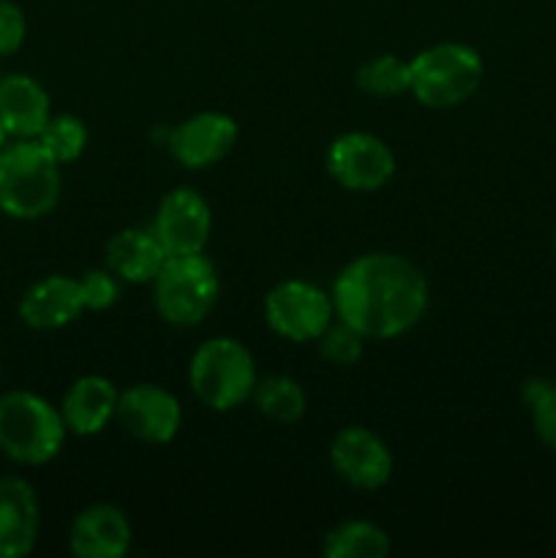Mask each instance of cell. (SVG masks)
Returning <instances> with one entry per match:
<instances>
[{
	"label": "cell",
	"mask_w": 556,
	"mask_h": 558,
	"mask_svg": "<svg viewBox=\"0 0 556 558\" xmlns=\"http://www.w3.org/2000/svg\"><path fill=\"white\" fill-rule=\"evenodd\" d=\"M336 316L365 341H390L423 319L428 281L407 256L363 254L349 262L333 283Z\"/></svg>",
	"instance_id": "cell-1"
},
{
	"label": "cell",
	"mask_w": 556,
	"mask_h": 558,
	"mask_svg": "<svg viewBox=\"0 0 556 558\" xmlns=\"http://www.w3.org/2000/svg\"><path fill=\"white\" fill-rule=\"evenodd\" d=\"M60 199V163L38 140H14L0 150V210L20 221H36Z\"/></svg>",
	"instance_id": "cell-2"
},
{
	"label": "cell",
	"mask_w": 556,
	"mask_h": 558,
	"mask_svg": "<svg viewBox=\"0 0 556 558\" xmlns=\"http://www.w3.org/2000/svg\"><path fill=\"white\" fill-rule=\"evenodd\" d=\"M69 428L44 398L16 390L0 398V450L22 466H44L63 450Z\"/></svg>",
	"instance_id": "cell-3"
},
{
	"label": "cell",
	"mask_w": 556,
	"mask_h": 558,
	"mask_svg": "<svg viewBox=\"0 0 556 558\" xmlns=\"http://www.w3.org/2000/svg\"><path fill=\"white\" fill-rule=\"evenodd\" d=\"M189 381L194 396L207 409H213V412H232V409L243 407L254 396V357L234 338H210L191 357Z\"/></svg>",
	"instance_id": "cell-4"
},
{
	"label": "cell",
	"mask_w": 556,
	"mask_h": 558,
	"mask_svg": "<svg viewBox=\"0 0 556 558\" xmlns=\"http://www.w3.org/2000/svg\"><path fill=\"white\" fill-rule=\"evenodd\" d=\"M409 93L428 109H450L469 101L483 82V58L467 44L445 41L409 60Z\"/></svg>",
	"instance_id": "cell-5"
},
{
	"label": "cell",
	"mask_w": 556,
	"mask_h": 558,
	"mask_svg": "<svg viewBox=\"0 0 556 558\" xmlns=\"http://www.w3.org/2000/svg\"><path fill=\"white\" fill-rule=\"evenodd\" d=\"M221 283L205 254L167 256L153 278V303L158 316L174 327H194L205 322L216 305Z\"/></svg>",
	"instance_id": "cell-6"
},
{
	"label": "cell",
	"mask_w": 556,
	"mask_h": 558,
	"mask_svg": "<svg viewBox=\"0 0 556 558\" xmlns=\"http://www.w3.org/2000/svg\"><path fill=\"white\" fill-rule=\"evenodd\" d=\"M333 316H336L333 294L300 278L281 281L265 298L267 327L292 343L319 341L322 332L333 325Z\"/></svg>",
	"instance_id": "cell-7"
},
{
	"label": "cell",
	"mask_w": 556,
	"mask_h": 558,
	"mask_svg": "<svg viewBox=\"0 0 556 558\" xmlns=\"http://www.w3.org/2000/svg\"><path fill=\"white\" fill-rule=\"evenodd\" d=\"M327 172L341 189L368 194L390 183L396 172V156L379 136L349 131L336 136L327 147Z\"/></svg>",
	"instance_id": "cell-8"
},
{
	"label": "cell",
	"mask_w": 556,
	"mask_h": 558,
	"mask_svg": "<svg viewBox=\"0 0 556 558\" xmlns=\"http://www.w3.org/2000/svg\"><path fill=\"white\" fill-rule=\"evenodd\" d=\"M150 229L167 256L205 254L213 229L210 205L194 189H174L158 205Z\"/></svg>",
	"instance_id": "cell-9"
},
{
	"label": "cell",
	"mask_w": 556,
	"mask_h": 558,
	"mask_svg": "<svg viewBox=\"0 0 556 558\" xmlns=\"http://www.w3.org/2000/svg\"><path fill=\"white\" fill-rule=\"evenodd\" d=\"M114 420L123 425L125 434L147 445H167L178 436L183 423L180 401L158 385H134L118 396Z\"/></svg>",
	"instance_id": "cell-10"
},
{
	"label": "cell",
	"mask_w": 556,
	"mask_h": 558,
	"mask_svg": "<svg viewBox=\"0 0 556 558\" xmlns=\"http://www.w3.org/2000/svg\"><path fill=\"white\" fill-rule=\"evenodd\" d=\"M238 142V123L223 112H200L174 125L167 147L185 169H207L229 156Z\"/></svg>",
	"instance_id": "cell-11"
},
{
	"label": "cell",
	"mask_w": 556,
	"mask_h": 558,
	"mask_svg": "<svg viewBox=\"0 0 556 558\" xmlns=\"http://www.w3.org/2000/svg\"><path fill=\"white\" fill-rule=\"evenodd\" d=\"M330 463L338 477L360 490L382 488L392 474V452L363 425L338 430L330 445Z\"/></svg>",
	"instance_id": "cell-12"
},
{
	"label": "cell",
	"mask_w": 556,
	"mask_h": 558,
	"mask_svg": "<svg viewBox=\"0 0 556 558\" xmlns=\"http://www.w3.org/2000/svg\"><path fill=\"white\" fill-rule=\"evenodd\" d=\"M41 510L36 490L22 477L0 480V558H22L36 548Z\"/></svg>",
	"instance_id": "cell-13"
},
{
	"label": "cell",
	"mask_w": 556,
	"mask_h": 558,
	"mask_svg": "<svg viewBox=\"0 0 556 558\" xmlns=\"http://www.w3.org/2000/svg\"><path fill=\"white\" fill-rule=\"evenodd\" d=\"M76 558H120L131 548V523L114 505H93L74 518L69 532Z\"/></svg>",
	"instance_id": "cell-14"
},
{
	"label": "cell",
	"mask_w": 556,
	"mask_h": 558,
	"mask_svg": "<svg viewBox=\"0 0 556 558\" xmlns=\"http://www.w3.org/2000/svg\"><path fill=\"white\" fill-rule=\"evenodd\" d=\"M82 305L80 281L71 276H49L33 283L20 300V319L33 330H60L80 319Z\"/></svg>",
	"instance_id": "cell-15"
},
{
	"label": "cell",
	"mask_w": 556,
	"mask_h": 558,
	"mask_svg": "<svg viewBox=\"0 0 556 558\" xmlns=\"http://www.w3.org/2000/svg\"><path fill=\"white\" fill-rule=\"evenodd\" d=\"M52 118L49 96L33 76L9 74L0 80V125L14 140H36Z\"/></svg>",
	"instance_id": "cell-16"
},
{
	"label": "cell",
	"mask_w": 556,
	"mask_h": 558,
	"mask_svg": "<svg viewBox=\"0 0 556 558\" xmlns=\"http://www.w3.org/2000/svg\"><path fill=\"white\" fill-rule=\"evenodd\" d=\"M118 396L114 385L104 376H82L69 387L63 398V423L69 434L74 436H96L101 434L114 420V409H118Z\"/></svg>",
	"instance_id": "cell-17"
},
{
	"label": "cell",
	"mask_w": 556,
	"mask_h": 558,
	"mask_svg": "<svg viewBox=\"0 0 556 558\" xmlns=\"http://www.w3.org/2000/svg\"><path fill=\"white\" fill-rule=\"evenodd\" d=\"M167 262L153 229H123L107 243V267L125 283H153Z\"/></svg>",
	"instance_id": "cell-18"
},
{
	"label": "cell",
	"mask_w": 556,
	"mask_h": 558,
	"mask_svg": "<svg viewBox=\"0 0 556 558\" xmlns=\"http://www.w3.org/2000/svg\"><path fill=\"white\" fill-rule=\"evenodd\" d=\"M327 558H382L390 554V537L371 521L338 523L322 545Z\"/></svg>",
	"instance_id": "cell-19"
},
{
	"label": "cell",
	"mask_w": 556,
	"mask_h": 558,
	"mask_svg": "<svg viewBox=\"0 0 556 558\" xmlns=\"http://www.w3.org/2000/svg\"><path fill=\"white\" fill-rule=\"evenodd\" d=\"M251 401L273 423L292 425L305 414V392L292 376H267L256 381Z\"/></svg>",
	"instance_id": "cell-20"
},
{
	"label": "cell",
	"mask_w": 556,
	"mask_h": 558,
	"mask_svg": "<svg viewBox=\"0 0 556 558\" xmlns=\"http://www.w3.org/2000/svg\"><path fill=\"white\" fill-rule=\"evenodd\" d=\"M409 85H412L409 63L398 54H376L358 71L360 90L376 98H396L401 93H409Z\"/></svg>",
	"instance_id": "cell-21"
},
{
	"label": "cell",
	"mask_w": 556,
	"mask_h": 558,
	"mask_svg": "<svg viewBox=\"0 0 556 558\" xmlns=\"http://www.w3.org/2000/svg\"><path fill=\"white\" fill-rule=\"evenodd\" d=\"M38 145L49 153L58 163H71L85 153L87 129L74 114H55L36 136Z\"/></svg>",
	"instance_id": "cell-22"
},
{
	"label": "cell",
	"mask_w": 556,
	"mask_h": 558,
	"mask_svg": "<svg viewBox=\"0 0 556 558\" xmlns=\"http://www.w3.org/2000/svg\"><path fill=\"white\" fill-rule=\"evenodd\" d=\"M523 401L532 412V423L543 445L556 450V385L545 379H532L523 385Z\"/></svg>",
	"instance_id": "cell-23"
},
{
	"label": "cell",
	"mask_w": 556,
	"mask_h": 558,
	"mask_svg": "<svg viewBox=\"0 0 556 558\" xmlns=\"http://www.w3.org/2000/svg\"><path fill=\"white\" fill-rule=\"evenodd\" d=\"M363 341L365 338L354 327L338 319V325H330L322 332L319 352L330 365H354L363 357Z\"/></svg>",
	"instance_id": "cell-24"
},
{
	"label": "cell",
	"mask_w": 556,
	"mask_h": 558,
	"mask_svg": "<svg viewBox=\"0 0 556 558\" xmlns=\"http://www.w3.org/2000/svg\"><path fill=\"white\" fill-rule=\"evenodd\" d=\"M82 305L85 311H107L118 303L120 283L112 270H90L80 278Z\"/></svg>",
	"instance_id": "cell-25"
},
{
	"label": "cell",
	"mask_w": 556,
	"mask_h": 558,
	"mask_svg": "<svg viewBox=\"0 0 556 558\" xmlns=\"http://www.w3.org/2000/svg\"><path fill=\"white\" fill-rule=\"evenodd\" d=\"M25 14L16 3L11 0H0V58L5 54H14L16 49L25 41Z\"/></svg>",
	"instance_id": "cell-26"
},
{
	"label": "cell",
	"mask_w": 556,
	"mask_h": 558,
	"mask_svg": "<svg viewBox=\"0 0 556 558\" xmlns=\"http://www.w3.org/2000/svg\"><path fill=\"white\" fill-rule=\"evenodd\" d=\"M5 140H9V134H5V129H3V125H0V150H3V147L9 145V142H5Z\"/></svg>",
	"instance_id": "cell-27"
},
{
	"label": "cell",
	"mask_w": 556,
	"mask_h": 558,
	"mask_svg": "<svg viewBox=\"0 0 556 558\" xmlns=\"http://www.w3.org/2000/svg\"><path fill=\"white\" fill-rule=\"evenodd\" d=\"M0 376H3V374H0Z\"/></svg>",
	"instance_id": "cell-28"
},
{
	"label": "cell",
	"mask_w": 556,
	"mask_h": 558,
	"mask_svg": "<svg viewBox=\"0 0 556 558\" xmlns=\"http://www.w3.org/2000/svg\"><path fill=\"white\" fill-rule=\"evenodd\" d=\"M554 243H556V240H554Z\"/></svg>",
	"instance_id": "cell-29"
}]
</instances>
